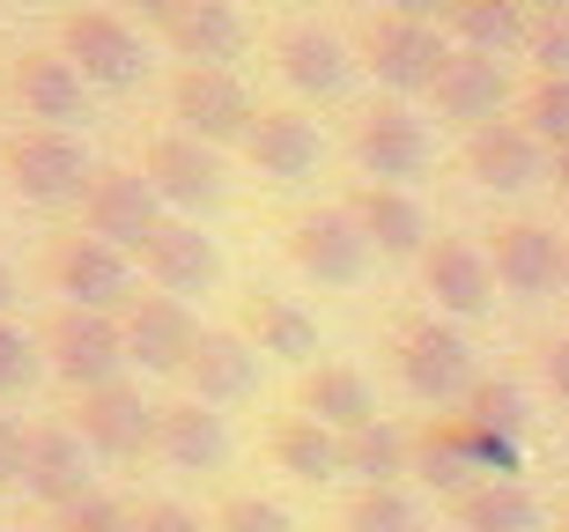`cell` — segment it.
Masks as SVG:
<instances>
[{"label":"cell","instance_id":"6da1fadb","mask_svg":"<svg viewBox=\"0 0 569 532\" xmlns=\"http://www.w3.org/2000/svg\"><path fill=\"white\" fill-rule=\"evenodd\" d=\"M518 459H526V444H518V436H496V429L473 422V414H429V422L415 429V473H422L429 489H443L451 503H459L466 489H481V481H510Z\"/></svg>","mask_w":569,"mask_h":532},{"label":"cell","instance_id":"7a4b0ae2","mask_svg":"<svg viewBox=\"0 0 569 532\" xmlns=\"http://www.w3.org/2000/svg\"><path fill=\"white\" fill-rule=\"evenodd\" d=\"M392 370H400V384L422 406H466V400H473V384H481L466 333L451 319H437V311L400 325V341H392Z\"/></svg>","mask_w":569,"mask_h":532},{"label":"cell","instance_id":"3957f363","mask_svg":"<svg viewBox=\"0 0 569 532\" xmlns=\"http://www.w3.org/2000/svg\"><path fill=\"white\" fill-rule=\"evenodd\" d=\"M0 171L16 178L22 200H38V208H82L89 185H97V163L74 133L60 127H22L0 141Z\"/></svg>","mask_w":569,"mask_h":532},{"label":"cell","instance_id":"277c9868","mask_svg":"<svg viewBox=\"0 0 569 532\" xmlns=\"http://www.w3.org/2000/svg\"><path fill=\"white\" fill-rule=\"evenodd\" d=\"M38 348H44V370H52L74 400L97 392V384H119V370H127V333H119V319H111V311H82V303H60V311L44 319Z\"/></svg>","mask_w":569,"mask_h":532},{"label":"cell","instance_id":"5b68a950","mask_svg":"<svg viewBox=\"0 0 569 532\" xmlns=\"http://www.w3.org/2000/svg\"><path fill=\"white\" fill-rule=\"evenodd\" d=\"M362 67L378 74L392 97H415V89H437V74H443V60H451V44H443V30L437 22H422V16H400V8H385V16H370L362 22Z\"/></svg>","mask_w":569,"mask_h":532},{"label":"cell","instance_id":"8992f818","mask_svg":"<svg viewBox=\"0 0 569 532\" xmlns=\"http://www.w3.org/2000/svg\"><path fill=\"white\" fill-rule=\"evenodd\" d=\"M170 111H178V133L208 141V149H222V141L244 149V133H252V119H259L252 89L237 82L230 67H178V82H170Z\"/></svg>","mask_w":569,"mask_h":532},{"label":"cell","instance_id":"52a82bcc","mask_svg":"<svg viewBox=\"0 0 569 532\" xmlns=\"http://www.w3.org/2000/svg\"><path fill=\"white\" fill-rule=\"evenodd\" d=\"M44 274H52V289H60L67 303H82V311H127L133 303V267L119 244H104V237H52V252H44Z\"/></svg>","mask_w":569,"mask_h":532},{"label":"cell","instance_id":"ba28073f","mask_svg":"<svg viewBox=\"0 0 569 532\" xmlns=\"http://www.w3.org/2000/svg\"><path fill=\"white\" fill-rule=\"evenodd\" d=\"M60 52L74 67H82L89 89H133L141 82V30H133L127 16H111V8H74V16H60Z\"/></svg>","mask_w":569,"mask_h":532},{"label":"cell","instance_id":"9c48e42d","mask_svg":"<svg viewBox=\"0 0 569 532\" xmlns=\"http://www.w3.org/2000/svg\"><path fill=\"white\" fill-rule=\"evenodd\" d=\"M163 222H170L163 192L148 185L141 171H97V185H89V200H82V230L119 244V252H148Z\"/></svg>","mask_w":569,"mask_h":532},{"label":"cell","instance_id":"30bf717a","mask_svg":"<svg viewBox=\"0 0 569 532\" xmlns=\"http://www.w3.org/2000/svg\"><path fill=\"white\" fill-rule=\"evenodd\" d=\"M156 422H163V406L148 400L141 384H97L74 400V429H82L89 451H104V459H141L156 451Z\"/></svg>","mask_w":569,"mask_h":532},{"label":"cell","instance_id":"8fae6325","mask_svg":"<svg viewBox=\"0 0 569 532\" xmlns=\"http://www.w3.org/2000/svg\"><path fill=\"white\" fill-rule=\"evenodd\" d=\"M348 149H356V163L370 171V185H400V178L429 171V127L400 104V97H385V104L362 111L356 133H348Z\"/></svg>","mask_w":569,"mask_h":532},{"label":"cell","instance_id":"7c38bea8","mask_svg":"<svg viewBox=\"0 0 569 532\" xmlns=\"http://www.w3.org/2000/svg\"><path fill=\"white\" fill-rule=\"evenodd\" d=\"M289 259L326 289H348L370 267V237H362V222L348 208H311L289 222Z\"/></svg>","mask_w":569,"mask_h":532},{"label":"cell","instance_id":"4fadbf2b","mask_svg":"<svg viewBox=\"0 0 569 532\" xmlns=\"http://www.w3.org/2000/svg\"><path fill=\"white\" fill-rule=\"evenodd\" d=\"M119 333H127V362H141L148 378H186L192 348H200V325L178 297H133L119 311Z\"/></svg>","mask_w":569,"mask_h":532},{"label":"cell","instance_id":"5bb4252c","mask_svg":"<svg viewBox=\"0 0 569 532\" xmlns=\"http://www.w3.org/2000/svg\"><path fill=\"white\" fill-rule=\"evenodd\" d=\"M141 178L163 192V208H214L230 178H222V155L208 141H192V133H156L141 155Z\"/></svg>","mask_w":569,"mask_h":532},{"label":"cell","instance_id":"9a60e30c","mask_svg":"<svg viewBox=\"0 0 569 532\" xmlns=\"http://www.w3.org/2000/svg\"><path fill=\"white\" fill-rule=\"evenodd\" d=\"M22 489L38 495L44 511L82 503V495H89V444H82V429H74V422L30 429V444H22Z\"/></svg>","mask_w":569,"mask_h":532},{"label":"cell","instance_id":"2e32d148","mask_svg":"<svg viewBox=\"0 0 569 532\" xmlns=\"http://www.w3.org/2000/svg\"><path fill=\"white\" fill-rule=\"evenodd\" d=\"M466 171H473V185H488V192H526V185H540V178L555 171V155L532 141L526 119H496V127L466 133Z\"/></svg>","mask_w":569,"mask_h":532},{"label":"cell","instance_id":"e0dca14e","mask_svg":"<svg viewBox=\"0 0 569 532\" xmlns=\"http://www.w3.org/2000/svg\"><path fill=\"white\" fill-rule=\"evenodd\" d=\"M8 97L22 104V119L67 133V119H82L89 104V82L67 52H22V60H8Z\"/></svg>","mask_w":569,"mask_h":532},{"label":"cell","instance_id":"ac0fdd59","mask_svg":"<svg viewBox=\"0 0 569 532\" xmlns=\"http://www.w3.org/2000/svg\"><path fill=\"white\" fill-rule=\"evenodd\" d=\"M422 289L437 297L443 319H481L488 303H496V267H488L481 244H466V237H437L422 252Z\"/></svg>","mask_w":569,"mask_h":532},{"label":"cell","instance_id":"d6986e66","mask_svg":"<svg viewBox=\"0 0 569 532\" xmlns=\"http://www.w3.org/2000/svg\"><path fill=\"white\" fill-rule=\"evenodd\" d=\"M488 267H496V281H503L510 297H548V289H562L569 244L548 222H503L496 244H488Z\"/></svg>","mask_w":569,"mask_h":532},{"label":"cell","instance_id":"ffe728a7","mask_svg":"<svg viewBox=\"0 0 569 532\" xmlns=\"http://www.w3.org/2000/svg\"><path fill=\"white\" fill-rule=\"evenodd\" d=\"M429 97H437V111L451 119V127L481 133V127H496V111H503L510 74H503V60L451 44V60H443V74H437V89H429Z\"/></svg>","mask_w":569,"mask_h":532},{"label":"cell","instance_id":"44dd1931","mask_svg":"<svg viewBox=\"0 0 569 532\" xmlns=\"http://www.w3.org/2000/svg\"><path fill=\"white\" fill-rule=\"evenodd\" d=\"M274 67H281V82L303 89V97H340L348 74H356V52H348L326 22H281L274 30Z\"/></svg>","mask_w":569,"mask_h":532},{"label":"cell","instance_id":"7402d4cb","mask_svg":"<svg viewBox=\"0 0 569 532\" xmlns=\"http://www.w3.org/2000/svg\"><path fill=\"white\" fill-rule=\"evenodd\" d=\"M348 214L362 222L370 252H385V259H422L429 244H437L422 200H415L407 185H356V192H348Z\"/></svg>","mask_w":569,"mask_h":532},{"label":"cell","instance_id":"603a6c76","mask_svg":"<svg viewBox=\"0 0 569 532\" xmlns=\"http://www.w3.org/2000/svg\"><path fill=\"white\" fill-rule=\"evenodd\" d=\"M296 414H311V422L356 436V429L378 422V392H370V378L348 370V362H318V370L296 378Z\"/></svg>","mask_w":569,"mask_h":532},{"label":"cell","instance_id":"cb8c5ba5","mask_svg":"<svg viewBox=\"0 0 569 532\" xmlns=\"http://www.w3.org/2000/svg\"><path fill=\"white\" fill-rule=\"evenodd\" d=\"M244 155L259 163V178L296 185V178H311V163H318V127L289 104H259L252 133H244Z\"/></svg>","mask_w":569,"mask_h":532},{"label":"cell","instance_id":"d4e9b609","mask_svg":"<svg viewBox=\"0 0 569 532\" xmlns=\"http://www.w3.org/2000/svg\"><path fill=\"white\" fill-rule=\"evenodd\" d=\"M141 267L163 297H200V289H214V274H222L214 237H200V222H163L156 244L141 252Z\"/></svg>","mask_w":569,"mask_h":532},{"label":"cell","instance_id":"484cf974","mask_svg":"<svg viewBox=\"0 0 569 532\" xmlns=\"http://www.w3.org/2000/svg\"><path fill=\"white\" fill-rule=\"evenodd\" d=\"M259 378V348L244 341V333H200V348H192L186 362V400L200 406H230L244 400Z\"/></svg>","mask_w":569,"mask_h":532},{"label":"cell","instance_id":"4316f807","mask_svg":"<svg viewBox=\"0 0 569 532\" xmlns=\"http://www.w3.org/2000/svg\"><path fill=\"white\" fill-rule=\"evenodd\" d=\"M163 44L186 67H230L237 44H244V16H237L230 0H186V8L163 22Z\"/></svg>","mask_w":569,"mask_h":532},{"label":"cell","instance_id":"83f0119b","mask_svg":"<svg viewBox=\"0 0 569 532\" xmlns=\"http://www.w3.org/2000/svg\"><path fill=\"white\" fill-rule=\"evenodd\" d=\"M156 451H163L178 473H214L222 459H230V429H222V414L200 400H170L163 422H156Z\"/></svg>","mask_w":569,"mask_h":532},{"label":"cell","instance_id":"f1b7e54d","mask_svg":"<svg viewBox=\"0 0 569 532\" xmlns=\"http://www.w3.org/2000/svg\"><path fill=\"white\" fill-rule=\"evenodd\" d=\"M244 341H252L259 355H274V362H311L318 355V319L303 303L274 297V289H252V297H244Z\"/></svg>","mask_w":569,"mask_h":532},{"label":"cell","instance_id":"f546056e","mask_svg":"<svg viewBox=\"0 0 569 532\" xmlns=\"http://www.w3.org/2000/svg\"><path fill=\"white\" fill-rule=\"evenodd\" d=\"M443 30L466 44V52H488V60H503L518 44L532 38V0H459Z\"/></svg>","mask_w":569,"mask_h":532},{"label":"cell","instance_id":"4dcf8cb0","mask_svg":"<svg viewBox=\"0 0 569 532\" xmlns=\"http://www.w3.org/2000/svg\"><path fill=\"white\" fill-rule=\"evenodd\" d=\"M415 466V436H407L400 422H370L356 429V436H340V473H362L370 489H400V473Z\"/></svg>","mask_w":569,"mask_h":532},{"label":"cell","instance_id":"1f68e13d","mask_svg":"<svg viewBox=\"0 0 569 532\" xmlns=\"http://www.w3.org/2000/svg\"><path fill=\"white\" fill-rule=\"evenodd\" d=\"M451 518H459V532H540V503H532V489H518V481L466 489L459 503H451Z\"/></svg>","mask_w":569,"mask_h":532},{"label":"cell","instance_id":"d6a6232c","mask_svg":"<svg viewBox=\"0 0 569 532\" xmlns=\"http://www.w3.org/2000/svg\"><path fill=\"white\" fill-rule=\"evenodd\" d=\"M274 459L296 481H333L340 473V429L311 422V414H289V422L274 429Z\"/></svg>","mask_w":569,"mask_h":532},{"label":"cell","instance_id":"836d02e7","mask_svg":"<svg viewBox=\"0 0 569 532\" xmlns=\"http://www.w3.org/2000/svg\"><path fill=\"white\" fill-rule=\"evenodd\" d=\"M348 532H422V511H415V495L407 489H362L348 511H340Z\"/></svg>","mask_w":569,"mask_h":532},{"label":"cell","instance_id":"e575fe53","mask_svg":"<svg viewBox=\"0 0 569 532\" xmlns=\"http://www.w3.org/2000/svg\"><path fill=\"white\" fill-rule=\"evenodd\" d=\"M518 119L532 127V141L540 149H569V82H555V74H540V82L526 89V104H518Z\"/></svg>","mask_w":569,"mask_h":532},{"label":"cell","instance_id":"d590c367","mask_svg":"<svg viewBox=\"0 0 569 532\" xmlns=\"http://www.w3.org/2000/svg\"><path fill=\"white\" fill-rule=\"evenodd\" d=\"M466 414L488 422L496 436H518V444H526V392H518L510 378H481V384H473V400H466Z\"/></svg>","mask_w":569,"mask_h":532},{"label":"cell","instance_id":"8d00e7d4","mask_svg":"<svg viewBox=\"0 0 569 532\" xmlns=\"http://www.w3.org/2000/svg\"><path fill=\"white\" fill-rule=\"evenodd\" d=\"M38 362H44L38 333H22L16 319H0V400H8V392H22V384L38 378Z\"/></svg>","mask_w":569,"mask_h":532},{"label":"cell","instance_id":"74e56055","mask_svg":"<svg viewBox=\"0 0 569 532\" xmlns=\"http://www.w3.org/2000/svg\"><path fill=\"white\" fill-rule=\"evenodd\" d=\"M52 532H133V511L127 503H111V495L89 489L82 503H67V511H52Z\"/></svg>","mask_w":569,"mask_h":532},{"label":"cell","instance_id":"f35d334b","mask_svg":"<svg viewBox=\"0 0 569 532\" xmlns=\"http://www.w3.org/2000/svg\"><path fill=\"white\" fill-rule=\"evenodd\" d=\"M526 52H532V67H540V74L569 82V16H532Z\"/></svg>","mask_w":569,"mask_h":532},{"label":"cell","instance_id":"ab89813d","mask_svg":"<svg viewBox=\"0 0 569 532\" xmlns=\"http://www.w3.org/2000/svg\"><path fill=\"white\" fill-rule=\"evenodd\" d=\"M214 532H296V525H289L281 503H267V495H230L222 518H214Z\"/></svg>","mask_w":569,"mask_h":532},{"label":"cell","instance_id":"60d3db41","mask_svg":"<svg viewBox=\"0 0 569 532\" xmlns=\"http://www.w3.org/2000/svg\"><path fill=\"white\" fill-rule=\"evenodd\" d=\"M133 532H214V525H200L186 503H141V511H133Z\"/></svg>","mask_w":569,"mask_h":532},{"label":"cell","instance_id":"b9f144b4","mask_svg":"<svg viewBox=\"0 0 569 532\" xmlns=\"http://www.w3.org/2000/svg\"><path fill=\"white\" fill-rule=\"evenodd\" d=\"M22 444H30V429H16L8 414H0V489L22 481Z\"/></svg>","mask_w":569,"mask_h":532},{"label":"cell","instance_id":"7bdbcfd3","mask_svg":"<svg viewBox=\"0 0 569 532\" xmlns=\"http://www.w3.org/2000/svg\"><path fill=\"white\" fill-rule=\"evenodd\" d=\"M540 378H548V392H555V400H569V333L540 348Z\"/></svg>","mask_w":569,"mask_h":532},{"label":"cell","instance_id":"ee69618b","mask_svg":"<svg viewBox=\"0 0 569 532\" xmlns=\"http://www.w3.org/2000/svg\"><path fill=\"white\" fill-rule=\"evenodd\" d=\"M127 8H133V16H141V22H156V30H163V22L178 16V8H186V0H127Z\"/></svg>","mask_w":569,"mask_h":532},{"label":"cell","instance_id":"f6af8a7d","mask_svg":"<svg viewBox=\"0 0 569 532\" xmlns=\"http://www.w3.org/2000/svg\"><path fill=\"white\" fill-rule=\"evenodd\" d=\"M392 8H400V16H422V22H437V16H451L459 0H392Z\"/></svg>","mask_w":569,"mask_h":532},{"label":"cell","instance_id":"bcb514c9","mask_svg":"<svg viewBox=\"0 0 569 532\" xmlns=\"http://www.w3.org/2000/svg\"><path fill=\"white\" fill-rule=\"evenodd\" d=\"M8 303H16V267L0 259V319H8Z\"/></svg>","mask_w":569,"mask_h":532},{"label":"cell","instance_id":"7dc6e473","mask_svg":"<svg viewBox=\"0 0 569 532\" xmlns=\"http://www.w3.org/2000/svg\"><path fill=\"white\" fill-rule=\"evenodd\" d=\"M555 185H562V200H569V149H555Z\"/></svg>","mask_w":569,"mask_h":532},{"label":"cell","instance_id":"c3c4849f","mask_svg":"<svg viewBox=\"0 0 569 532\" xmlns=\"http://www.w3.org/2000/svg\"><path fill=\"white\" fill-rule=\"evenodd\" d=\"M532 16H569V0H532Z\"/></svg>","mask_w":569,"mask_h":532},{"label":"cell","instance_id":"681fc988","mask_svg":"<svg viewBox=\"0 0 569 532\" xmlns=\"http://www.w3.org/2000/svg\"><path fill=\"white\" fill-rule=\"evenodd\" d=\"M562 289H569V267H562Z\"/></svg>","mask_w":569,"mask_h":532}]
</instances>
